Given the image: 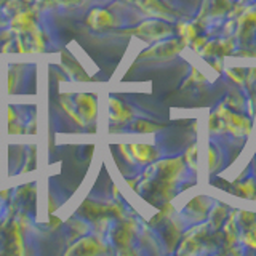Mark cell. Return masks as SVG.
Instances as JSON below:
<instances>
[{
  "label": "cell",
  "mask_w": 256,
  "mask_h": 256,
  "mask_svg": "<svg viewBox=\"0 0 256 256\" xmlns=\"http://www.w3.org/2000/svg\"><path fill=\"white\" fill-rule=\"evenodd\" d=\"M182 48H184V44L173 38V40H168V42L152 46L150 50L142 53V56H158V58L162 56V58H168V56H173L176 53H180Z\"/></svg>",
  "instance_id": "3"
},
{
  "label": "cell",
  "mask_w": 256,
  "mask_h": 256,
  "mask_svg": "<svg viewBox=\"0 0 256 256\" xmlns=\"http://www.w3.org/2000/svg\"><path fill=\"white\" fill-rule=\"evenodd\" d=\"M142 8L146 12H149L150 14L162 16V18H170V14H168V10L160 2H157V0H146V6L142 5Z\"/></svg>",
  "instance_id": "7"
},
{
  "label": "cell",
  "mask_w": 256,
  "mask_h": 256,
  "mask_svg": "<svg viewBox=\"0 0 256 256\" xmlns=\"http://www.w3.org/2000/svg\"><path fill=\"white\" fill-rule=\"evenodd\" d=\"M216 114H218L220 118H221L222 128H226L228 132L234 133V134H246V133H250V122H248V118L236 116V114H230V112L226 110L224 108H220Z\"/></svg>",
  "instance_id": "2"
},
{
  "label": "cell",
  "mask_w": 256,
  "mask_h": 256,
  "mask_svg": "<svg viewBox=\"0 0 256 256\" xmlns=\"http://www.w3.org/2000/svg\"><path fill=\"white\" fill-rule=\"evenodd\" d=\"M245 242H246V245H250V246L256 248V226L250 228V230L246 232Z\"/></svg>",
  "instance_id": "10"
},
{
  "label": "cell",
  "mask_w": 256,
  "mask_h": 256,
  "mask_svg": "<svg viewBox=\"0 0 256 256\" xmlns=\"http://www.w3.org/2000/svg\"><path fill=\"white\" fill-rule=\"evenodd\" d=\"M237 194L244 197H252L254 194V184L252 180H248L246 182H240L237 186Z\"/></svg>",
  "instance_id": "8"
},
{
  "label": "cell",
  "mask_w": 256,
  "mask_h": 256,
  "mask_svg": "<svg viewBox=\"0 0 256 256\" xmlns=\"http://www.w3.org/2000/svg\"><path fill=\"white\" fill-rule=\"evenodd\" d=\"M232 48H234V44H232V40H222V42H210L204 50H202V54H228L229 52H232Z\"/></svg>",
  "instance_id": "5"
},
{
  "label": "cell",
  "mask_w": 256,
  "mask_h": 256,
  "mask_svg": "<svg viewBox=\"0 0 256 256\" xmlns=\"http://www.w3.org/2000/svg\"><path fill=\"white\" fill-rule=\"evenodd\" d=\"M132 150H133L134 158H138L142 164L150 162V160H154L157 157V150L150 146H144V144H133Z\"/></svg>",
  "instance_id": "4"
},
{
  "label": "cell",
  "mask_w": 256,
  "mask_h": 256,
  "mask_svg": "<svg viewBox=\"0 0 256 256\" xmlns=\"http://www.w3.org/2000/svg\"><path fill=\"white\" fill-rule=\"evenodd\" d=\"M125 34L138 36L144 40H160L172 34V28L162 21H146V22H142L140 28L128 30Z\"/></svg>",
  "instance_id": "1"
},
{
  "label": "cell",
  "mask_w": 256,
  "mask_h": 256,
  "mask_svg": "<svg viewBox=\"0 0 256 256\" xmlns=\"http://www.w3.org/2000/svg\"><path fill=\"white\" fill-rule=\"evenodd\" d=\"M90 24H92V28H96V29L108 28V26H110V24H112V16L108 12L96 10L90 16Z\"/></svg>",
  "instance_id": "6"
},
{
  "label": "cell",
  "mask_w": 256,
  "mask_h": 256,
  "mask_svg": "<svg viewBox=\"0 0 256 256\" xmlns=\"http://www.w3.org/2000/svg\"><path fill=\"white\" fill-rule=\"evenodd\" d=\"M180 32H181V36H182L184 40H186V42H188V40H194L196 36H197L194 26H190V24H181Z\"/></svg>",
  "instance_id": "9"
},
{
  "label": "cell",
  "mask_w": 256,
  "mask_h": 256,
  "mask_svg": "<svg viewBox=\"0 0 256 256\" xmlns=\"http://www.w3.org/2000/svg\"><path fill=\"white\" fill-rule=\"evenodd\" d=\"M197 148L196 146H192L188 152H186V157H190V166L192 168H196V158H197Z\"/></svg>",
  "instance_id": "11"
}]
</instances>
